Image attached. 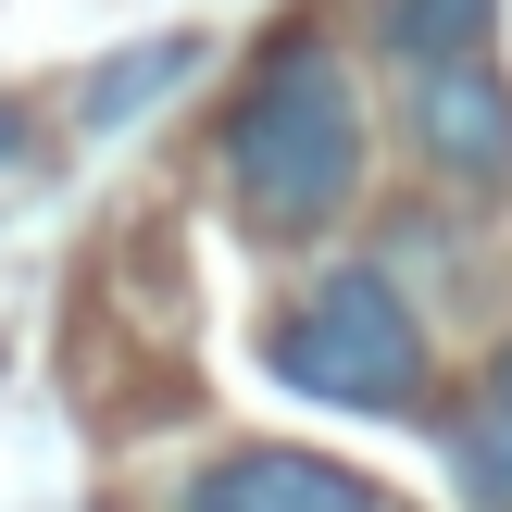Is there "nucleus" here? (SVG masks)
<instances>
[{
	"label": "nucleus",
	"mask_w": 512,
	"mask_h": 512,
	"mask_svg": "<svg viewBox=\"0 0 512 512\" xmlns=\"http://www.w3.org/2000/svg\"><path fill=\"white\" fill-rule=\"evenodd\" d=\"M500 0H375V63L388 75H438V63H488Z\"/></svg>",
	"instance_id": "6"
},
{
	"label": "nucleus",
	"mask_w": 512,
	"mask_h": 512,
	"mask_svg": "<svg viewBox=\"0 0 512 512\" xmlns=\"http://www.w3.org/2000/svg\"><path fill=\"white\" fill-rule=\"evenodd\" d=\"M188 63H200L188 38H150V50H125V63H100L88 88H75V125H100V138H113L125 113H150L163 88H188Z\"/></svg>",
	"instance_id": "7"
},
{
	"label": "nucleus",
	"mask_w": 512,
	"mask_h": 512,
	"mask_svg": "<svg viewBox=\"0 0 512 512\" xmlns=\"http://www.w3.org/2000/svg\"><path fill=\"white\" fill-rule=\"evenodd\" d=\"M175 512H400L375 475H350V463H325V450H275V438H250V450H213V463L175 488Z\"/></svg>",
	"instance_id": "4"
},
{
	"label": "nucleus",
	"mask_w": 512,
	"mask_h": 512,
	"mask_svg": "<svg viewBox=\"0 0 512 512\" xmlns=\"http://www.w3.org/2000/svg\"><path fill=\"white\" fill-rule=\"evenodd\" d=\"M13 150H25V125H13V113H0V163H13Z\"/></svg>",
	"instance_id": "8"
},
{
	"label": "nucleus",
	"mask_w": 512,
	"mask_h": 512,
	"mask_svg": "<svg viewBox=\"0 0 512 512\" xmlns=\"http://www.w3.org/2000/svg\"><path fill=\"white\" fill-rule=\"evenodd\" d=\"M363 88H350L325 25H275V50L250 63L238 113H225V200L250 238H325L363 200Z\"/></svg>",
	"instance_id": "1"
},
{
	"label": "nucleus",
	"mask_w": 512,
	"mask_h": 512,
	"mask_svg": "<svg viewBox=\"0 0 512 512\" xmlns=\"http://www.w3.org/2000/svg\"><path fill=\"white\" fill-rule=\"evenodd\" d=\"M450 488H463V512H512V338L488 350L475 400L450 413Z\"/></svg>",
	"instance_id": "5"
},
{
	"label": "nucleus",
	"mask_w": 512,
	"mask_h": 512,
	"mask_svg": "<svg viewBox=\"0 0 512 512\" xmlns=\"http://www.w3.org/2000/svg\"><path fill=\"white\" fill-rule=\"evenodd\" d=\"M400 150H413L438 188H512V88L488 63H438V75H400Z\"/></svg>",
	"instance_id": "3"
},
{
	"label": "nucleus",
	"mask_w": 512,
	"mask_h": 512,
	"mask_svg": "<svg viewBox=\"0 0 512 512\" xmlns=\"http://www.w3.org/2000/svg\"><path fill=\"white\" fill-rule=\"evenodd\" d=\"M263 375L325 413H425L438 400V338L388 263H325L288 313L263 325Z\"/></svg>",
	"instance_id": "2"
}]
</instances>
